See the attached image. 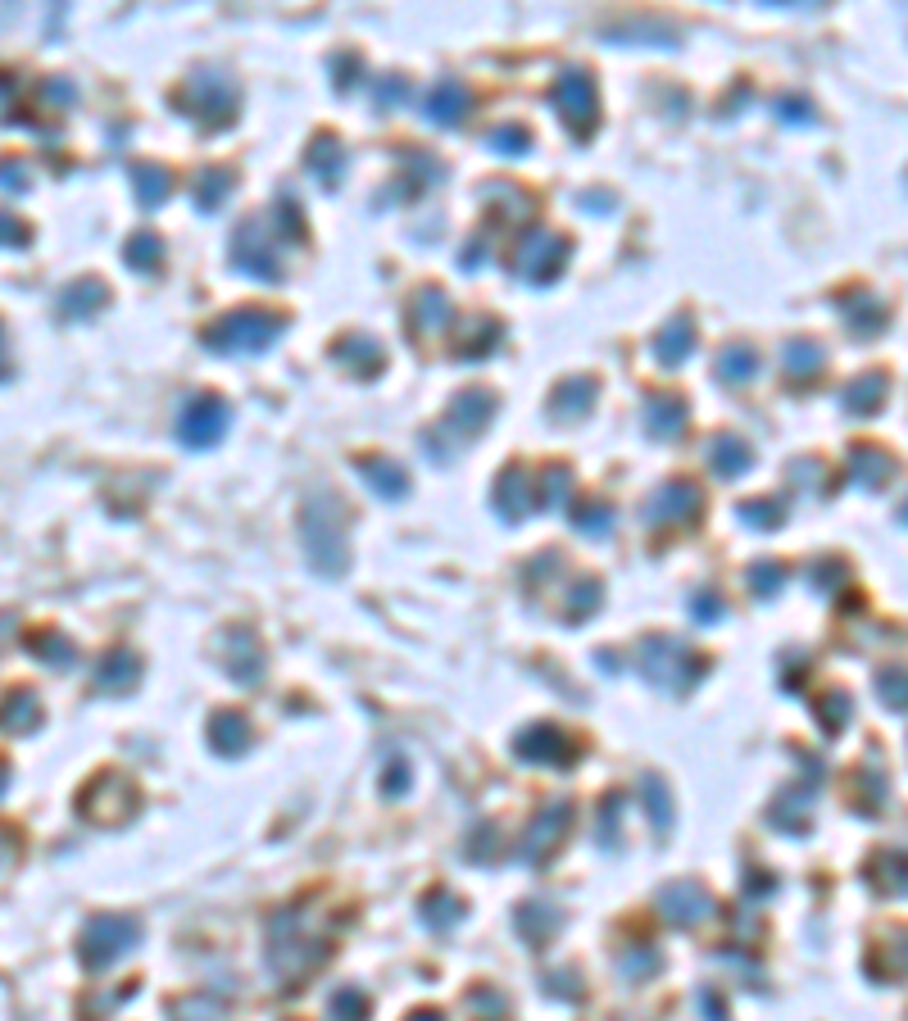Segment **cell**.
<instances>
[{"label": "cell", "instance_id": "6da1fadb", "mask_svg": "<svg viewBox=\"0 0 908 1021\" xmlns=\"http://www.w3.org/2000/svg\"><path fill=\"white\" fill-rule=\"evenodd\" d=\"M141 940V926L132 917H91V926L82 931V963L87 967H109L114 958L132 949Z\"/></svg>", "mask_w": 908, "mask_h": 1021}, {"label": "cell", "instance_id": "7a4b0ae2", "mask_svg": "<svg viewBox=\"0 0 908 1021\" xmlns=\"http://www.w3.org/2000/svg\"><path fill=\"white\" fill-rule=\"evenodd\" d=\"M277 318H268V314H259V309H241V314H232V318H223V323L209 332V345L214 350H237V354H246V350H264L268 341L277 336Z\"/></svg>", "mask_w": 908, "mask_h": 1021}, {"label": "cell", "instance_id": "3957f363", "mask_svg": "<svg viewBox=\"0 0 908 1021\" xmlns=\"http://www.w3.org/2000/svg\"><path fill=\"white\" fill-rule=\"evenodd\" d=\"M178 427H182V441L187 445H214L227 427V409L218 400H191Z\"/></svg>", "mask_w": 908, "mask_h": 1021}, {"label": "cell", "instance_id": "277c9868", "mask_svg": "<svg viewBox=\"0 0 908 1021\" xmlns=\"http://www.w3.org/2000/svg\"><path fill=\"white\" fill-rule=\"evenodd\" d=\"M559 105H563V114H568V123H573L577 132H586L591 128V114H595V96H591V82L586 78H563V87H559Z\"/></svg>", "mask_w": 908, "mask_h": 1021}, {"label": "cell", "instance_id": "5b68a950", "mask_svg": "<svg viewBox=\"0 0 908 1021\" xmlns=\"http://www.w3.org/2000/svg\"><path fill=\"white\" fill-rule=\"evenodd\" d=\"M663 908H668V917H677V922H700V917L709 913V894H704L700 885L681 881V885H672V890H663Z\"/></svg>", "mask_w": 908, "mask_h": 1021}, {"label": "cell", "instance_id": "8992f818", "mask_svg": "<svg viewBox=\"0 0 908 1021\" xmlns=\"http://www.w3.org/2000/svg\"><path fill=\"white\" fill-rule=\"evenodd\" d=\"M41 722V704L32 690H10L5 704H0V727H14V731H32Z\"/></svg>", "mask_w": 908, "mask_h": 1021}, {"label": "cell", "instance_id": "52a82bcc", "mask_svg": "<svg viewBox=\"0 0 908 1021\" xmlns=\"http://www.w3.org/2000/svg\"><path fill=\"white\" fill-rule=\"evenodd\" d=\"M518 754H523V758H554V763H563L573 749H568V740H563L559 731L541 727V731H532V736L518 740Z\"/></svg>", "mask_w": 908, "mask_h": 1021}, {"label": "cell", "instance_id": "ba28073f", "mask_svg": "<svg viewBox=\"0 0 908 1021\" xmlns=\"http://www.w3.org/2000/svg\"><path fill=\"white\" fill-rule=\"evenodd\" d=\"M468 109V91L454 87V82H445V87L432 91V100H427V114L436 118V123H459Z\"/></svg>", "mask_w": 908, "mask_h": 1021}, {"label": "cell", "instance_id": "9c48e42d", "mask_svg": "<svg viewBox=\"0 0 908 1021\" xmlns=\"http://www.w3.org/2000/svg\"><path fill=\"white\" fill-rule=\"evenodd\" d=\"M100 300H105V286L100 282H73L69 291L60 295V314L82 318V314H91V309H100Z\"/></svg>", "mask_w": 908, "mask_h": 1021}, {"label": "cell", "instance_id": "30bf717a", "mask_svg": "<svg viewBox=\"0 0 908 1021\" xmlns=\"http://www.w3.org/2000/svg\"><path fill=\"white\" fill-rule=\"evenodd\" d=\"M246 717H237V713H223V717H214V731H209V740H214V749L218 754H237L241 745H246Z\"/></svg>", "mask_w": 908, "mask_h": 1021}, {"label": "cell", "instance_id": "8fae6325", "mask_svg": "<svg viewBox=\"0 0 908 1021\" xmlns=\"http://www.w3.org/2000/svg\"><path fill=\"white\" fill-rule=\"evenodd\" d=\"M132 182H137V196H141V205H159V200L168 196V173H164V168L137 164V168H132Z\"/></svg>", "mask_w": 908, "mask_h": 1021}, {"label": "cell", "instance_id": "7c38bea8", "mask_svg": "<svg viewBox=\"0 0 908 1021\" xmlns=\"http://www.w3.org/2000/svg\"><path fill=\"white\" fill-rule=\"evenodd\" d=\"M523 472H504V482H500V509H504V518H523L527 509H532V495L523 491V482H518Z\"/></svg>", "mask_w": 908, "mask_h": 1021}, {"label": "cell", "instance_id": "4fadbf2b", "mask_svg": "<svg viewBox=\"0 0 908 1021\" xmlns=\"http://www.w3.org/2000/svg\"><path fill=\"white\" fill-rule=\"evenodd\" d=\"M645 423H650V436H672L681 427L677 400H654L650 409H645Z\"/></svg>", "mask_w": 908, "mask_h": 1021}, {"label": "cell", "instance_id": "5bb4252c", "mask_svg": "<svg viewBox=\"0 0 908 1021\" xmlns=\"http://www.w3.org/2000/svg\"><path fill=\"white\" fill-rule=\"evenodd\" d=\"M132 677H137V663H132V654H114L105 668H100V686H105V690H128Z\"/></svg>", "mask_w": 908, "mask_h": 1021}, {"label": "cell", "instance_id": "9a60e30c", "mask_svg": "<svg viewBox=\"0 0 908 1021\" xmlns=\"http://www.w3.org/2000/svg\"><path fill=\"white\" fill-rule=\"evenodd\" d=\"M563 822H568V808H550V813H545V817H541V822H536V835H532V849H527V854H532V858H541V854H545V849H550V845H554L550 835H554V831H559V826H563Z\"/></svg>", "mask_w": 908, "mask_h": 1021}, {"label": "cell", "instance_id": "2e32d148", "mask_svg": "<svg viewBox=\"0 0 908 1021\" xmlns=\"http://www.w3.org/2000/svg\"><path fill=\"white\" fill-rule=\"evenodd\" d=\"M332 1021H368V999H364L359 990L336 994V1003H332Z\"/></svg>", "mask_w": 908, "mask_h": 1021}, {"label": "cell", "instance_id": "e0dca14e", "mask_svg": "<svg viewBox=\"0 0 908 1021\" xmlns=\"http://www.w3.org/2000/svg\"><path fill=\"white\" fill-rule=\"evenodd\" d=\"M159 255H164V246H159L150 232H141V236H132V241H128V259H132L137 268H155Z\"/></svg>", "mask_w": 908, "mask_h": 1021}, {"label": "cell", "instance_id": "ac0fdd59", "mask_svg": "<svg viewBox=\"0 0 908 1021\" xmlns=\"http://www.w3.org/2000/svg\"><path fill=\"white\" fill-rule=\"evenodd\" d=\"M173 1017L178 1021H218V1008L209 999H200V994H191V999L173 1003Z\"/></svg>", "mask_w": 908, "mask_h": 1021}, {"label": "cell", "instance_id": "d6986e66", "mask_svg": "<svg viewBox=\"0 0 908 1021\" xmlns=\"http://www.w3.org/2000/svg\"><path fill=\"white\" fill-rule=\"evenodd\" d=\"M686 350H691V332H686V323L668 327V332H663V341H659V354H663V359H686Z\"/></svg>", "mask_w": 908, "mask_h": 1021}, {"label": "cell", "instance_id": "ffe728a7", "mask_svg": "<svg viewBox=\"0 0 908 1021\" xmlns=\"http://www.w3.org/2000/svg\"><path fill=\"white\" fill-rule=\"evenodd\" d=\"M368 472H373V477H368V482H373V491H386V495H400V491H405L400 472L386 468V463H368Z\"/></svg>", "mask_w": 908, "mask_h": 1021}, {"label": "cell", "instance_id": "44dd1931", "mask_svg": "<svg viewBox=\"0 0 908 1021\" xmlns=\"http://www.w3.org/2000/svg\"><path fill=\"white\" fill-rule=\"evenodd\" d=\"M23 241H28V227H23L19 218L0 214V246H23Z\"/></svg>", "mask_w": 908, "mask_h": 1021}, {"label": "cell", "instance_id": "7402d4cb", "mask_svg": "<svg viewBox=\"0 0 908 1021\" xmlns=\"http://www.w3.org/2000/svg\"><path fill=\"white\" fill-rule=\"evenodd\" d=\"M0 182H5V191H19L23 187V164H19V159H0Z\"/></svg>", "mask_w": 908, "mask_h": 1021}, {"label": "cell", "instance_id": "603a6c76", "mask_svg": "<svg viewBox=\"0 0 908 1021\" xmlns=\"http://www.w3.org/2000/svg\"><path fill=\"white\" fill-rule=\"evenodd\" d=\"M745 459H750V454L731 450V445H718V450H713V463H718V472H731L736 463H745Z\"/></svg>", "mask_w": 908, "mask_h": 1021}, {"label": "cell", "instance_id": "cb8c5ba5", "mask_svg": "<svg viewBox=\"0 0 908 1021\" xmlns=\"http://www.w3.org/2000/svg\"><path fill=\"white\" fill-rule=\"evenodd\" d=\"M10 377V359H5V332H0V382Z\"/></svg>", "mask_w": 908, "mask_h": 1021}, {"label": "cell", "instance_id": "d4e9b609", "mask_svg": "<svg viewBox=\"0 0 908 1021\" xmlns=\"http://www.w3.org/2000/svg\"><path fill=\"white\" fill-rule=\"evenodd\" d=\"M5 781H10V767L0 763V790H5Z\"/></svg>", "mask_w": 908, "mask_h": 1021}]
</instances>
